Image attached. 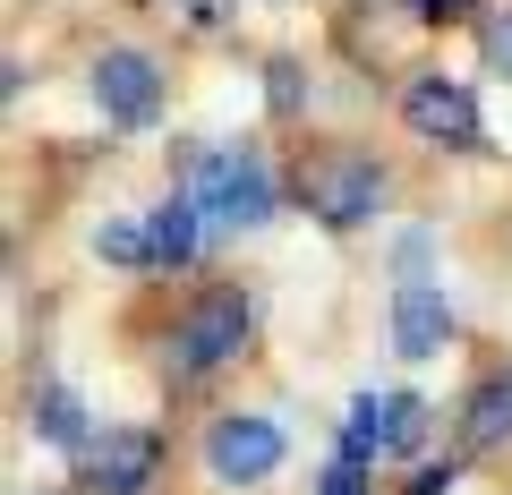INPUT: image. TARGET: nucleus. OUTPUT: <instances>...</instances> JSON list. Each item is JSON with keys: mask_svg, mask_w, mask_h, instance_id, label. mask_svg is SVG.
I'll list each match as a JSON object with an SVG mask.
<instances>
[{"mask_svg": "<svg viewBox=\"0 0 512 495\" xmlns=\"http://www.w3.org/2000/svg\"><path fill=\"white\" fill-rule=\"evenodd\" d=\"M248 333H256V299L248 291H205L197 308L180 316V333H171V376H205V367H222V359H239L248 350Z\"/></svg>", "mask_w": 512, "mask_h": 495, "instance_id": "obj_1", "label": "nucleus"}, {"mask_svg": "<svg viewBox=\"0 0 512 495\" xmlns=\"http://www.w3.org/2000/svg\"><path fill=\"white\" fill-rule=\"evenodd\" d=\"M188 197H197L205 214L222 222V231H256V222L274 214V171L256 163L248 146H214V154H197V180H188Z\"/></svg>", "mask_w": 512, "mask_h": 495, "instance_id": "obj_2", "label": "nucleus"}, {"mask_svg": "<svg viewBox=\"0 0 512 495\" xmlns=\"http://www.w3.org/2000/svg\"><path fill=\"white\" fill-rule=\"evenodd\" d=\"M94 111H103L111 129H154L163 120V69H154L137 43H120V52H103L94 60Z\"/></svg>", "mask_w": 512, "mask_h": 495, "instance_id": "obj_3", "label": "nucleus"}, {"mask_svg": "<svg viewBox=\"0 0 512 495\" xmlns=\"http://www.w3.org/2000/svg\"><path fill=\"white\" fill-rule=\"evenodd\" d=\"M427 436V402L419 393H359L342 427V453L350 461H393V453H419Z\"/></svg>", "mask_w": 512, "mask_h": 495, "instance_id": "obj_4", "label": "nucleus"}, {"mask_svg": "<svg viewBox=\"0 0 512 495\" xmlns=\"http://www.w3.org/2000/svg\"><path fill=\"white\" fill-rule=\"evenodd\" d=\"M376 205H384V171L367 154H333L308 171V214L325 231H359V222H376Z\"/></svg>", "mask_w": 512, "mask_h": 495, "instance_id": "obj_5", "label": "nucleus"}, {"mask_svg": "<svg viewBox=\"0 0 512 495\" xmlns=\"http://www.w3.org/2000/svg\"><path fill=\"white\" fill-rule=\"evenodd\" d=\"M77 470L103 495H146L154 470H163V436H154V427H103V436L77 453Z\"/></svg>", "mask_w": 512, "mask_h": 495, "instance_id": "obj_6", "label": "nucleus"}, {"mask_svg": "<svg viewBox=\"0 0 512 495\" xmlns=\"http://www.w3.org/2000/svg\"><path fill=\"white\" fill-rule=\"evenodd\" d=\"M205 470L222 487H256L282 470V427L274 419H214L205 427Z\"/></svg>", "mask_w": 512, "mask_h": 495, "instance_id": "obj_7", "label": "nucleus"}, {"mask_svg": "<svg viewBox=\"0 0 512 495\" xmlns=\"http://www.w3.org/2000/svg\"><path fill=\"white\" fill-rule=\"evenodd\" d=\"M402 120L419 137H436V146H478V94L461 77H410Z\"/></svg>", "mask_w": 512, "mask_h": 495, "instance_id": "obj_8", "label": "nucleus"}, {"mask_svg": "<svg viewBox=\"0 0 512 495\" xmlns=\"http://www.w3.org/2000/svg\"><path fill=\"white\" fill-rule=\"evenodd\" d=\"M444 342H453V299L427 291V282H402V299H393V350L402 359H436Z\"/></svg>", "mask_w": 512, "mask_h": 495, "instance_id": "obj_9", "label": "nucleus"}, {"mask_svg": "<svg viewBox=\"0 0 512 495\" xmlns=\"http://www.w3.org/2000/svg\"><path fill=\"white\" fill-rule=\"evenodd\" d=\"M512 436V367L504 376H487V385H478V402H470V419H461V444H470V453H495V444Z\"/></svg>", "mask_w": 512, "mask_h": 495, "instance_id": "obj_10", "label": "nucleus"}, {"mask_svg": "<svg viewBox=\"0 0 512 495\" xmlns=\"http://www.w3.org/2000/svg\"><path fill=\"white\" fill-rule=\"evenodd\" d=\"M35 436L60 444V453H86V444H94V427H86V410H77L69 385H43L35 393Z\"/></svg>", "mask_w": 512, "mask_h": 495, "instance_id": "obj_11", "label": "nucleus"}, {"mask_svg": "<svg viewBox=\"0 0 512 495\" xmlns=\"http://www.w3.org/2000/svg\"><path fill=\"white\" fill-rule=\"evenodd\" d=\"M197 222H205L197 197H171L163 214L146 222V231H154V265H197Z\"/></svg>", "mask_w": 512, "mask_h": 495, "instance_id": "obj_12", "label": "nucleus"}, {"mask_svg": "<svg viewBox=\"0 0 512 495\" xmlns=\"http://www.w3.org/2000/svg\"><path fill=\"white\" fill-rule=\"evenodd\" d=\"M94 257L120 265V274H137V265H154V231H137V222H103V231H94Z\"/></svg>", "mask_w": 512, "mask_h": 495, "instance_id": "obj_13", "label": "nucleus"}, {"mask_svg": "<svg viewBox=\"0 0 512 495\" xmlns=\"http://www.w3.org/2000/svg\"><path fill=\"white\" fill-rule=\"evenodd\" d=\"M427 257H436V231H402V239H393V274H402V282H419Z\"/></svg>", "mask_w": 512, "mask_h": 495, "instance_id": "obj_14", "label": "nucleus"}, {"mask_svg": "<svg viewBox=\"0 0 512 495\" xmlns=\"http://www.w3.org/2000/svg\"><path fill=\"white\" fill-rule=\"evenodd\" d=\"M265 94H274V111L291 120L299 111V60H274V69H265Z\"/></svg>", "mask_w": 512, "mask_h": 495, "instance_id": "obj_15", "label": "nucleus"}, {"mask_svg": "<svg viewBox=\"0 0 512 495\" xmlns=\"http://www.w3.org/2000/svg\"><path fill=\"white\" fill-rule=\"evenodd\" d=\"M487 69L512 77V9H504V18H487Z\"/></svg>", "mask_w": 512, "mask_h": 495, "instance_id": "obj_16", "label": "nucleus"}, {"mask_svg": "<svg viewBox=\"0 0 512 495\" xmlns=\"http://www.w3.org/2000/svg\"><path fill=\"white\" fill-rule=\"evenodd\" d=\"M359 470H367V461H350V453H342L325 478H316V495H367V487H359Z\"/></svg>", "mask_w": 512, "mask_h": 495, "instance_id": "obj_17", "label": "nucleus"}, {"mask_svg": "<svg viewBox=\"0 0 512 495\" xmlns=\"http://www.w3.org/2000/svg\"><path fill=\"white\" fill-rule=\"evenodd\" d=\"M453 478H461V470H453V461H427V470H419V478H410V495H444V487H453Z\"/></svg>", "mask_w": 512, "mask_h": 495, "instance_id": "obj_18", "label": "nucleus"}, {"mask_svg": "<svg viewBox=\"0 0 512 495\" xmlns=\"http://www.w3.org/2000/svg\"><path fill=\"white\" fill-rule=\"evenodd\" d=\"M470 0H419V18H461Z\"/></svg>", "mask_w": 512, "mask_h": 495, "instance_id": "obj_19", "label": "nucleus"}, {"mask_svg": "<svg viewBox=\"0 0 512 495\" xmlns=\"http://www.w3.org/2000/svg\"><path fill=\"white\" fill-rule=\"evenodd\" d=\"M180 9H188V18H197V26H205V18H214V0H180Z\"/></svg>", "mask_w": 512, "mask_h": 495, "instance_id": "obj_20", "label": "nucleus"}]
</instances>
